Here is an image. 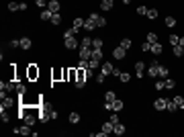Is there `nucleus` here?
<instances>
[{"label": "nucleus", "instance_id": "f257e3e1", "mask_svg": "<svg viewBox=\"0 0 184 137\" xmlns=\"http://www.w3.org/2000/svg\"><path fill=\"white\" fill-rule=\"evenodd\" d=\"M113 129H115V125H113L111 121H107V123H102V131L92 133V135H94V137H107L108 133H113Z\"/></svg>", "mask_w": 184, "mask_h": 137}, {"label": "nucleus", "instance_id": "f03ea898", "mask_svg": "<svg viewBox=\"0 0 184 137\" xmlns=\"http://www.w3.org/2000/svg\"><path fill=\"white\" fill-rule=\"evenodd\" d=\"M63 47L72 51V49H78V47H80V43H78L76 37H63Z\"/></svg>", "mask_w": 184, "mask_h": 137}, {"label": "nucleus", "instance_id": "7ed1b4c3", "mask_svg": "<svg viewBox=\"0 0 184 137\" xmlns=\"http://www.w3.org/2000/svg\"><path fill=\"white\" fill-rule=\"evenodd\" d=\"M160 62H151L150 66H147V76L150 78H158V72H160Z\"/></svg>", "mask_w": 184, "mask_h": 137}, {"label": "nucleus", "instance_id": "20e7f679", "mask_svg": "<svg viewBox=\"0 0 184 137\" xmlns=\"http://www.w3.org/2000/svg\"><path fill=\"white\" fill-rule=\"evenodd\" d=\"M125 55H127V49L121 47V45H117V47L113 49V57L115 59H125Z\"/></svg>", "mask_w": 184, "mask_h": 137}, {"label": "nucleus", "instance_id": "39448f33", "mask_svg": "<svg viewBox=\"0 0 184 137\" xmlns=\"http://www.w3.org/2000/svg\"><path fill=\"white\" fill-rule=\"evenodd\" d=\"M27 78H29V80H37L39 78V68H37V66L31 64L29 68H27Z\"/></svg>", "mask_w": 184, "mask_h": 137}, {"label": "nucleus", "instance_id": "423d86ee", "mask_svg": "<svg viewBox=\"0 0 184 137\" xmlns=\"http://www.w3.org/2000/svg\"><path fill=\"white\" fill-rule=\"evenodd\" d=\"M168 107V98H155L154 100V108L155 111H166Z\"/></svg>", "mask_w": 184, "mask_h": 137}, {"label": "nucleus", "instance_id": "0eeeda50", "mask_svg": "<svg viewBox=\"0 0 184 137\" xmlns=\"http://www.w3.org/2000/svg\"><path fill=\"white\" fill-rule=\"evenodd\" d=\"M31 47H33V39H31V37H21V49H23V51H29Z\"/></svg>", "mask_w": 184, "mask_h": 137}, {"label": "nucleus", "instance_id": "6e6552de", "mask_svg": "<svg viewBox=\"0 0 184 137\" xmlns=\"http://www.w3.org/2000/svg\"><path fill=\"white\" fill-rule=\"evenodd\" d=\"M135 74H137V78L145 76V64L143 62H135Z\"/></svg>", "mask_w": 184, "mask_h": 137}, {"label": "nucleus", "instance_id": "1a4fd4ad", "mask_svg": "<svg viewBox=\"0 0 184 137\" xmlns=\"http://www.w3.org/2000/svg\"><path fill=\"white\" fill-rule=\"evenodd\" d=\"M102 74H107V76H113V70H115V66H113V62H102Z\"/></svg>", "mask_w": 184, "mask_h": 137}, {"label": "nucleus", "instance_id": "9d476101", "mask_svg": "<svg viewBox=\"0 0 184 137\" xmlns=\"http://www.w3.org/2000/svg\"><path fill=\"white\" fill-rule=\"evenodd\" d=\"M78 55H80V59H86L88 62V59L92 57V49L90 47H82L80 51H78Z\"/></svg>", "mask_w": 184, "mask_h": 137}, {"label": "nucleus", "instance_id": "9b49d317", "mask_svg": "<svg viewBox=\"0 0 184 137\" xmlns=\"http://www.w3.org/2000/svg\"><path fill=\"white\" fill-rule=\"evenodd\" d=\"M47 8L51 10V12H59L62 4H59V0H49V2H47Z\"/></svg>", "mask_w": 184, "mask_h": 137}, {"label": "nucleus", "instance_id": "f8f14e48", "mask_svg": "<svg viewBox=\"0 0 184 137\" xmlns=\"http://www.w3.org/2000/svg\"><path fill=\"white\" fill-rule=\"evenodd\" d=\"M123 108H125V103H123L121 98H117L115 103H113V111H115V113H121Z\"/></svg>", "mask_w": 184, "mask_h": 137}, {"label": "nucleus", "instance_id": "ddd939ff", "mask_svg": "<svg viewBox=\"0 0 184 137\" xmlns=\"http://www.w3.org/2000/svg\"><path fill=\"white\" fill-rule=\"evenodd\" d=\"M72 27H74V29H78V31H80V29H84V19H82V16H74Z\"/></svg>", "mask_w": 184, "mask_h": 137}, {"label": "nucleus", "instance_id": "4468645a", "mask_svg": "<svg viewBox=\"0 0 184 137\" xmlns=\"http://www.w3.org/2000/svg\"><path fill=\"white\" fill-rule=\"evenodd\" d=\"M115 100H117L115 90H107V92H104V103H115Z\"/></svg>", "mask_w": 184, "mask_h": 137}, {"label": "nucleus", "instance_id": "2eb2a0df", "mask_svg": "<svg viewBox=\"0 0 184 137\" xmlns=\"http://www.w3.org/2000/svg\"><path fill=\"white\" fill-rule=\"evenodd\" d=\"M125 125H123V123H117L115 125V129H113V133H115V135H125Z\"/></svg>", "mask_w": 184, "mask_h": 137}, {"label": "nucleus", "instance_id": "dca6fc26", "mask_svg": "<svg viewBox=\"0 0 184 137\" xmlns=\"http://www.w3.org/2000/svg\"><path fill=\"white\" fill-rule=\"evenodd\" d=\"M84 29H86V31H94V29H96V23H94V21H90V19L86 16V19H84Z\"/></svg>", "mask_w": 184, "mask_h": 137}, {"label": "nucleus", "instance_id": "f3484780", "mask_svg": "<svg viewBox=\"0 0 184 137\" xmlns=\"http://www.w3.org/2000/svg\"><path fill=\"white\" fill-rule=\"evenodd\" d=\"M162 51H164V47H162L160 41H158V43H151V53H154V55H160Z\"/></svg>", "mask_w": 184, "mask_h": 137}, {"label": "nucleus", "instance_id": "a211bd4d", "mask_svg": "<svg viewBox=\"0 0 184 137\" xmlns=\"http://www.w3.org/2000/svg\"><path fill=\"white\" fill-rule=\"evenodd\" d=\"M100 6H102V10H113L115 0H100Z\"/></svg>", "mask_w": 184, "mask_h": 137}, {"label": "nucleus", "instance_id": "6ab92c4d", "mask_svg": "<svg viewBox=\"0 0 184 137\" xmlns=\"http://www.w3.org/2000/svg\"><path fill=\"white\" fill-rule=\"evenodd\" d=\"M51 16H53V12H51V10H49V8H45L43 12L39 15V19H41V21H51Z\"/></svg>", "mask_w": 184, "mask_h": 137}, {"label": "nucleus", "instance_id": "aec40b11", "mask_svg": "<svg viewBox=\"0 0 184 137\" xmlns=\"http://www.w3.org/2000/svg\"><path fill=\"white\" fill-rule=\"evenodd\" d=\"M145 16H147V19H151V21H155V19H158V8H147Z\"/></svg>", "mask_w": 184, "mask_h": 137}, {"label": "nucleus", "instance_id": "412c9836", "mask_svg": "<svg viewBox=\"0 0 184 137\" xmlns=\"http://www.w3.org/2000/svg\"><path fill=\"white\" fill-rule=\"evenodd\" d=\"M119 45H121V47H125V49H129L131 45H133V41H131L129 37H123V39L119 41Z\"/></svg>", "mask_w": 184, "mask_h": 137}, {"label": "nucleus", "instance_id": "4be33fe9", "mask_svg": "<svg viewBox=\"0 0 184 137\" xmlns=\"http://www.w3.org/2000/svg\"><path fill=\"white\" fill-rule=\"evenodd\" d=\"M166 111H168V113H176V111H178V104H176L174 100H168V107H166Z\"/></svg>", "mask_w": 184, "mask_h": 137}, {"label": "nucleus", "instance_id": "5701e85b", "mask_svg": "<svg viewBox=\"0 0 184 137\" xmlns=\"http://www.w3.org/2000/svg\"><path fill=\"white\" fill-rule=\"evenodd\" d=\"M68 119H70V123H72V125H78V123H80V115H78V113H70Z\"/></svg>", "mask_w": 184, "mask_h": 137}, {"label": "nucleus", "instance_id": "b1692460", "mask_svg": "<svg viewBox=\"0 0 184 137\" xmlns=\"http://www.w3.org/2000/svg\"><path fill=\"white\" fill-rule=\"evenodd\" d=\"M90 59H98V62H102V49H92V57Z\"/></svg>", "mask_w": 184, "mask_h": 137}, {"label": "nucleus", "instance_id": "393cba45", "mask_svg": "<svg viewBox=\"0 0 184 137\" xmlns=\"http://www.w3.org/2000/svg\"><path fill=\"white\" fill-rule=\"evenodd\" d=\"M158 78H162V80H166V78H168V68H166V66H160V72H158Z\"/></svg>", "mask_w": 184, "mask_h": 137}, {"label": "nucleus", "instance_id": "a878e982", "mask_svg": "<svg viewBox=\"0 0 184 137\" xmlns=\"http://www.w3.org/2000/svg\"><path fill=\"white\" fill-rule=\"evenodd\" d=\"M166 27H170V29H172V27H176V16H166Z\"/></svg>", "mask_w": 184, "mask_h": 137}, {"label": "nucleus", "instance_id": "bb28decb", "mask_svg": "<svg viewBox=\"0 0 184 137\" xmlns=\"http://www.w3.org/2000/svg\"><path fill=\"white\" fill-rule=\"evenodd\" d=\"M172 100L178 104V108H182V111H184V96H180V94H178V96H174Z\"/></svg>", "mask_w": 184, "mask_h": 137}, {"label": "nucleus", "instance_id": "cd10ccee", "mask_svg": "<svg viewBox=\"0 0 184 137\" xmlns=\"http://www.w3.org/2000/svg\"><path fill=\"white\" fill-rule=\"evenodd\" d=\"M76 33H78V29H74V27H68V29L63 31V37H74Z\"/></svg>", "mask_w": 184, "mask_h": 137}, {"label": "nucleus", "instance_id": "c85d7f7f", "mask_svg": "<svg viewBox=\"0 0 184 137\" xmlns=\"http://www.w3.org/2000/svg\"><path fill=\"white\" fill-rule=\"evenodd\" d=\"M8 10H10V12H16V10H21V2H8Z\"/></svg>", "mask_w": 184, "mask_h": 137}, {"label": "nucleus", "instance_id": "c756f323", "mask_svg": "<svg viewBox=\"0 0 184 137\" xmlns=\"http://www.w3.org/2000/svg\"><path fill=\"white\" fill-rule=\"evenodd\" d=\"M80 47H92V39H90V37H88V35H86V37H84L82 41H80Z\"/></svg>", "mask_w": 184, "mask_h": 137}, {"label": "nucleus", "instance_id": "7c9ffc66", "mask_svg": "<svg viewBox=\"0 0 184 137\" xmlns=\"http://www.w3.org/2000/svg\"><path fill=\"white\" fill-rule=\"evenodd\" d=\"M174 55H176V57H182V55H184V47H182V45H174Z\"/></svg>", "mask_w": 184, "mask_h": 137}, {"label": "nucleus", "instance_id": "2f4dec72", "mask_svg": "<svg viewBox=\"0 0 184 137\" xmlns=\"http://www.w3.org/2000/svg\"><path fill=\"white\" fill-rule=\"evenodd\" d=\"M59 23H62V15H59V12H53V16H51V25L55 27V25H59Z\"/></svg>", "mask_w": 184, "mask_h": 137}, {"label": "nucleus", "instance_id": "473e14b6", "mask_svg": "<svg viewBox=\"0 0 184 137\" xmlns=\"http://www.w3.org/2000/svg\"><path fill=\"white\" fill-rule=\"evenodd\" d=\"M119 80H121L123 84H127V82H131V74H127V72H121V76H119Z\"/></svg>", "mask_w": 184, "mask_h": 137}, {"label": "nucleus", "instance_id": "72a5a7b5", "mask_svg": "<svg viewBox=\"0 0 184 137\" xmlns=\"http://www.w3.org/2000/svg\"><path fill=\"white\" fill-rule=\"evenodd\" d=\"M94 23H96V27H100V29H102V27H107V19H104V16H100V15H98V19L94 21Z\"/></svg>", "mask_w": 184, "mask_h": 137}, {"label": "nucleus", "instance_id": "f704fd0d", "mask_svg": "<svg viewBox=\"0 0 184 137\" xmlns=\"http://www.w3.org/2000/svg\"><path fill=\"white\" fill-rule=\"evenodd\" d=\"M98 66H100V62H98V59H88V68H90V70H96Z\"/></svg>", "mask_w": 184, "mask_h": 137}, {"label": "nucleus", "instance_id": "c9c22d12", "mask_svg": "<svg viewBox=\"0 0 184 137\" xmlns=\"http://www.w3.org/2000/svg\"><path fill=\"white\" fill-rule=\"evenodd\" d=\"M92 49H102V39H92Z\"/></svg>", "mask_w": 184, "mask_h": 137}, {"label": "nucleus", "instance_id": "e433bc0d", "mask_svg": "<svg viewBox=\"0 0 184 137\" xmlns=\"http://www.w3.org/2000/svg\"><path fill=\"white\" fill-rule=\"evenodd\" d=\"M164 82H166V88H168V90H172L176 86V80H172V78H166Z\"/></svg>", "mask_w": 184, "mask_h": 137}, {"label": "nucleus", "instance_id": "4c0bfd02", "mask_svg": "<svg viewBox=\"0 0 184 137\" xmlns=\"http://www.w3.org/2000/svg\"><path fill=\"white\" fill-rule=\"evenodd\" d=\"M147 43H158V35H155V33H147Z\"/></svg>", "mask_w": 184, "mask_h": 137}, {"label": "nucleus", "instance_id": "58836bf2", "mask_svg": "<svg viewBox=\"0 0 184 137\" xmlns=\"http://www.w3.org/2000/svg\"><path fill=\"white\" fill-rule=\"evenodd\" d=\"M145 12H147V6H145V4L137 6V15H139V16H145Z\"/></svg>", "mask_w": 184, "mask_h": 137}, {"label": "nucleus", "instance_id": "ea45409f", "mask_svg": "<svg viewBox=\"0 0 184 137\" xmlns=\"http://www.w3.org/2000/svg\"><path fill=\"white\" fill-rule=\"evenodd\" d=\"M96 82H98V84H104V82H107V74H102V72H100V74L96 76Z\"/></svg>", "mask_w": 184, "mask_h": 137}, {"label": "nucleus", "instance_id": "a19ab883", "mask_svg": "<svg viewBox=\"0 0 184 137\" xmlns=\"http://www.w3.org/2000/svg\"><path fill=\"white\" fill-rule=\"evenodd\" d=\"M178 41H180L178 35H170V43H172V47H174V45H178Z\"/></svg>", "mask_w": 184, "mask_h": 137}, {"label": "nucleus", "instance_id": "79ce46f5", "mask_svg": "<svg viewBox=\"0 0 184 137\" xmlns=\"http://www.w3.org/2000/svg\"><path fill=\"white\" fill-rule=\"evenodd\" d=\"M154 88H155V90H164V88H166V82H164V80H162V82H155Z\"/></svg>", "mask_w": 184, "mask_h": 137}, {"label": "nucleus", "instance_id": "37998d69", "mask_svg": "<svg viewBox=\"0 0 184 137\" xmlns=\"http://www.w3.org/2000/svg\"><path fill=\"white\" fill-rule=\"evenodd\" d=\"M141 51H145V53H150V51H151V43H147V41H145V43L141 45Z\"/></svg>", "mask_w": 184, "mask_h": 137}, {"label": "nucleus", "instance_id": "c03bdc74", "mask_svg": "<svg viewBox=\"0 0 184 137\" xmlns=\"http://www.w3.org/2000/svg\"><path fill=\"white\" fill-rule=\"evenodd\" d=\"M49 0H35V6H39V8H43V6H47Z\"/></svg>", "mask_w": 184, "mask_h": 137}, {"label": "nucleus", "instance_id": "a18cd8bd", "mask_svg": "<svg viewBox=\"0 0 184 137\" xmlns=\"http://www.w3.org/2000/svg\"><path fill=\"white\" fill-rule=\"evenodd\" d=\"M108 121H111L113 125H117V123H119V115H111V119H108Z\"/></svg>", "mask_w": 184, "mask_h": 137}, {"label": "nucleus", "instance_id": "49530a36", "mask_svg": "<svg viewBox=\"0 0 184 137\" xmlns=\"http://www.w3.org/2000/svg\"><path fill=\"white\" fill-rule=\"evenodd\" d=\"M0 117H2V123H8V115H6V111H4V113H0Z\"/></svg>", "mask_w": 184, "mask_h": 137}, {"label": "nucleus", "instance_id": "de8ad7c7", "mask_svg": "<svg viewBox=\"0 0 184 137\" xmlns=\"http://www.w3.org/2000/svg\"><path fill=\"white\" fill-rule=\"evenodd\" d=\"M113 76H115V78H119V76H121V72H119V68H115V70H113Z\"/></svg>", "mask_w": 184, "mask_h": 137}, {"label": "nucleus", "instance_id": "09e8293b", "mask_svg": "<svg viewBox=\"0 0 184 137\" xmlns=\"http://www.w3.org/2000/svg\"><path fill=\"white\" fill-rule=\"evenodd\" d=\"M178 45H182V47H184V37H180V41H178Z\"/></svg>", "mask_w": 184, "mask_h": 137}, {"label": "nucleus", "instance_id": "8fccbe9b", "mask_svg": "<svg viewBox=\"0 0 184 137\" xmlns=\"http://www.w3.org/2000/svg\"><path fill=\"white\" fill-rule=\"evenodd\" d=\"M123 4H131V0H123Z\"/></svg>", "mask_w": 184, "mask_h": 137}]
</instances>
